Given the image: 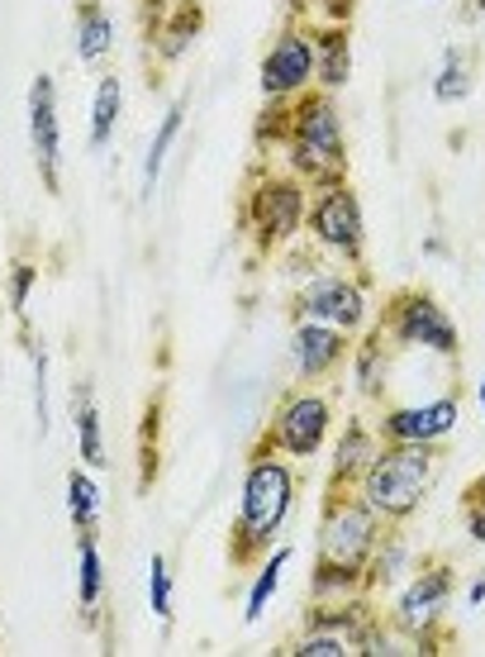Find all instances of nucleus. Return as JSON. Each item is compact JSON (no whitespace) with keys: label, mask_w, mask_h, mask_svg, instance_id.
<instances>
[{"label":"nucleus","mask_w":485,"mask_h":657,"mask_svg":"<svg viewBox=\"0 0 485 657\" xmlns=\"http://www.w3.org/2000/svg\"><path fill=\"white\" fill-rule=\"evenodd\" d=\"M314 82V38L305 34H281L271 52L262 58V91L267 100H291Z\"/></svg>","instance_id":"obj_11"},{"label":"nucleus","mask_w":485,"mask_h":657,"mask_svg":"<svg viewBox=\"0 0 485 657\" xmlns=\"http://www.w3.org/2000/svg\"><path fill=\"white\" fill-rule=\"evenodd\" d=\"M386 329L396 334L400 348H428L442 358H457V324L428 291H404L386 310Z\"/></svg>","instance_id":"obj_5"},{"label":"nucleus","mask_w":485,"mask_h":657,"mask_svg":"<svg viewBox=\"0 0 485 657\" xmlns=\"http://www.w3.org/2000/svg\"><path fill=\"white\" fill-rule=\"evenodd\" d=\"M34 401H38V429H48V358L34 348Z\"/></svg>","instance_id":"obj_32"},{"label":"nucleus","mask_w":485,"mask_h":657,"mask_svg":"<svg viewBox=\"0 0 485 657\" xmlns=\"http://www.w3.org/2000/svg\"><path fill=\"white\" fill-rule=\"evenodd\" d=\"M286 562H291V543L271 548V553H267V562H262L257 582H253V590H247V606H243V620H247V624H257V620H262V610L271 606V596H277V586H281Z\"/></svg>","instance_id":"obj_20"},{"label":"nucleus","mask_w":485,"mask_h":657,"mask_svg":"<svg viewBox=\"0 0 485 657\" xmlns=\"http://www.w3.org/2000/svg\"><path fill=\"white\" fill-rule=\"evenodd\" d=\"M120 96H124L120 76H100L96 100H90V148H105V143H110L114 120H120Z\"/></svg>","instance_id":"obj_21"},{"label":"nucleus","mask_w":485,"mask_h":657,"mask_svg":"<svg viewBox=\"0 0 485 657\" xmlns=\"http://www.w3.org/2000/svg\"><path fill=\"white\" fill-rule=\"evenodd\" d=\"M310 234H314V243L329 248V253L362 262V239H366L362 234V201L348 181L324 187V195L310 210Z\"/></svg>","instance_id":"obj_6"},{"label":"nucleus","mask_w":485,"mask_h":657,"mask_svg":"<svg viewBox=\"0 0 485 657\" xmlns=\"http://www.w3.org/2000/svg\"><path fill=\"white\" fill-rule=\"evenodd\" d=\"M481 405H485V381H481Z\"/></svg>","instance_id":"obj_35"},{"label":"nucleus","mask_w":485,"mask_h":657,"mask_svg":"<svg viewBox=\"0 0 485 657\" xmlns=\"http://www.w3.org/2000/svg\"><path fill=\"white\" fill-rule=\"evenodd\" d=\"M110 48H114V24H110V15H105V5L86 0V5L76 10V58L100 62Z\"/></svg>","instance_id":"obj_18"},{"label":"nucleus","mask_w":485,"mask_h":657,"mask_svg":"<svg viewBox=\"0 0 485 657\" xmlns=\"http://www.w3.org/2000/svg\"><path fill=\"white\" fill-rule=\"evenodd\" d=\"M34 277H38V267H29V262H15V272H10V310H15V314L29 310Z\"/></svg>","instance_id":"obj_30"},{"label":"nucleus","mask_w":485,"mask_h":657,"mask_svg":"<svg viewBox=\"0 0 485 657\" xmlns=\"http://www.w3.org/2000/svg\"><path fill=\"white\" fill-rule=\"evenodd\" d=\"M300 219H305V191H300L295 177H267L253 191V201H247V225H253V239L262 253L291 239Z\"/></svg>","instance_id":"obj_7"},{"label":"nucleus","mask_w":485,"mask_h":657,"mask_svg":"<svg viewBox=\"0 0 485 657\" xmlns=\"http://www.w3.org/2000/svg\"><path fill=\"white\" fill-rule=\"evenodd\" d=\"M68 491H72V524H76V529H96L100 486L90 481V471H72V477H68Z\"/></svg>","instance_id":"obj_26"},{"label":"nucleus","mask_w":485,"mask_h":657,"mask_svg":"<svg viewBox=\"0 0 485 657\" xmlns=\"http://www.w3.org/2000/svg\"><path fill=\"white\" fill-rule=\"evenodd\" d=\"M295 367H300V377H329L338 362H343V353H348V338H343V329H334V324H314V320H300L295 329Z\"/></svg>","instance_id":"obj_14"},{"label":"nucleus","mask_w":485,"mask_h":657,"mask_svg":"<svg viewBox=\"0 0 485 657\" xmlns=\"http://www.w3.org/2000/svg\"><path fill=\"white\" fill-rule=\"evenodd\" d=\"M181 115H186V100H172V110H167V120L157 124L153 148H148V157H143V195H153V191H157V177H162L167 148H172V139L181 134Z\"/></svg>","instance_id":"obj_22"},{"label":"nucleus","mask_w":485,"mask_h":657,"mask_svg":"<svg viewBox=\"0 0 485 657\" xmlns=\"http://www.w3.org/2000/svg\"><path fill=\"white\" fill-rule=\"evenodd\" d=\"M72 419H76V443H82V463L90 471H100L105 467V443H100V410H96V391L86 386H76V396H72Z\"/></svg>","instance_id":"obj_17"},{"label":"nucleus","mask_w":485,"mask_h":657,"mask_svg":"<svg viewBox=\"0 0 485 657\" xmlns=\"http://www.w3.org/2000/svg\"><path fill=\"white\" fill-rule=\"evenodd\" d=\"M381 377H386V344H381V338H366V344L357 348L352 381H357L362 396H381Z\"/></svg>","instance_id":"obj_25"},{"label":"nucleus","mask_w":485,"mask_h":657,"mask_svg":"<svg viewBox=\"0 0 485 657\" xmlns=\"http://www.w3.org/2000/svg\"><path fill=\"white\" fill-rule=\"evenodd\" d=\"M381 543V515L348 491H329L319 524V558H314V596H352L366 582V562Z\"/></svg>","instance_id":"obj_1"},{"label":"nucleus","mask_w":485,"mask_h":657,"mask_svg":"<svg viewBox=\"0 0 485 657\" xmlns=\"http://www.w3.org/2000/svg\"><path fill=\"white\" fill-rule=\"evenodd\" d=\"M329 425H334V405L324 396H291L271 419V433L262 449H281L291 457H314L319 443L329 439Z\"/></svg>","instance_id":"obj_8"},{"label":"nucleus","mask_w":485,"mask_h":657,"mask_svg":"<svg viewBox=\"0 0 485 657\" xmlns=\"http://www.w3.org/2000/svg\"><path fill=\"white\" fill-rule=\"evenodd\" d=\"M466 96H471V62H466L462 48H448V52H442V68L434 76V100L457 105Z\"/></svg>","instance_id":"obj_23"},{"label":"nucleus","mask_w":485,"mask_h":657,"mask_svg":"<svg viewBox=\"0 0 485 657\" xmlns=\"http://www.w3.org/2000/svg\"><path fill=\"white\" fill-rule=\"evenodd\" d=\"M29 143L44 187L58 195V163H62V124H58V86L48 72H38L29 82Z\"/></svg>","instance_id":"obj_10"},{"label":"nucleus","mask_w":485,"mask_h":657,"mask_svg":"<svg viewBox=\"0 0 485 657\" xmlns=\"http://www.w3.org/2000/svg\"><path fill=\"white\" fill-rule=\"evenodd\" d=\"M295 314L300 320H314V324H334L348 334V329H357L366 320V296H362V286H352V282L319 277L300 291Z\"/></svg>","instance_id":"obj_12"},{"label":"nucleus","mask_w":485,"mask_h":657,"mask_svg":"<svg viewBox=\"0 0 485 657\" xmlns=\"http://www.w3.org/2000/svg\"><path fill=\"white\" fill-rule=\"evenodd\" d=\"M376 439H372V429L366 425H348L343 429V443H338V453H334V471H329V491H352L362 477H366V467L376 463Z\"/></svg>","instance_id":"obj_15"},{"label":"nucleus","mask_w":485,"mask_h":657,"mask_svg":"<svg viewBox=\"0 0 485 657\" xmlns=\"http://www.w3.org/2000/svg\"><path fill=\"white\" fill-rule=\"evenodd\" d=\"M457 429V401H428V405H396L381 419V433L390 443H438Z\"/></svg>","instance_id":"obj_13"},{"label":"nucleus","mask_w":485,"mask_h":657,"mask_svg":"<svg viewBox=\"0 0 485 657\" xmlns=\"http://www.w3.org/2000/svg\"><path fill=\"white\" fill-rule=\"evenodd\" d=\"M295 505V471L271 457L267 449H257L253 467L243 477V501H239V519H233V562H253L262 548H271V538L281 534V524L291 519Z\"/></svg>","instance_id":"obj_2"},{"label":"nucleus","mask_w":485,"mask_h":657,"mask_svg":"<svg viewBox=\"0 0 485 657\" xmlns=\"http://www.w3.org/2000/svg\"><path fill=\"white\" fill-rule=\"evenodd\" d=\"M452 586H457V582H452V568H448V562H438V568L419 572L414 582L400 590V600H396V629H400V634L424 638L428 629L442 620V610H448Z\"/></svg>","instance_id":"obj_9"},{"label":"nucleus","mask_w":485,"mask_h":657,"mask_svg":"<svg viewBox=\"0 0 485 657\" xmlns=\"http://www.w3.org/2000/svg\"><path fill=\"white\" fill-rule=\"evenodd\" d=\"M201 29H205V0H181V5H172L162 15V24H157V58L177 62L181 52L201 38Z\"/></svg>","instance_id":"obj_16"},{"label":"nucleus","mask_w":485,"mask_h":657,"mask_svg":"<svg viewBox=\"0 0 485 657\" xmlns=\"http://www.w3.org/2000/svg\"><path fill=\"white\" fill-rule=\"evenodd\" d=\"M314 68H319V82L338 91L348 82V68H352V38L348 29H324L314 38Z\"/></svg>","instance_id":"obj_19"},{"label":"nucleus","mask_w":485,"mask_h":657,"mask_svg":"<svg viewBox=\"0 0 485 657\" xmlns=\"http://www.w3.org/2000/svg\"><path fill=\"white\" fill-rule=\"evenodd\" d=\"M466 529L476 543H485V477H476V486H466Z\"/></svg>","instance_id":"obj_31"},{"label":"nucleus","mask_w":485,"mask_h":657,"mask_svg":"<svg viewBox=\"0 0 485 657\" xmlns=\"http://www.w3.org/2000/svg\"><path fill=\"white\" fill-rule=\"evenodd\" d=\"M466 600H471V606H481V600H485V576H481V582L466 590Z\"/></svg>","instance_id":"obj_33"},{"label":"nucleus","mask_w":485,"mask_h":657,"mask_svg":"<svg viewBox=\"0 0 485 657\" xmlns=\"http://www.w3.org/2000/svg\"><path fill=\"white\" fill-rule=\"evenodd\" d=\"M76 558H82V582H76V596H82V610L86 614H96L100 610V596H105V568H100L96 534L82 529V548H76Z\"/></svg>","instance_id":"obj_24"},{"label":"nucleus","mask_w":485,"mask_h":657,"mask_svg":"<svg viewBox=\"0 0 485 657\" xmlns=\"http://www.w3.org/2000/svg\"><path fill=\"white\" fill-rule=\"evenodd\" d=\"M376 553H381V562H366L372 586H390V576H396L400 562H404V543H376Z\"/></svg>","instance_id":"obj_29"},{"label":"nucleus","mask_w":485,"mask_h":657,"mask_svg":"<svg viewBox=\"0 0 485 657\" xmlns=\"http://www.w3.org/2000/svg\"><path fill=\"white\" fill-rule=\"evenodd\" d=\"M286 153L291 167L314 187H338L348 172V153H343V124L329 96L310 91L291 105V134H286Z\"/></svg>","instance_id":"obj_3"},{"label":"nucleus","mask_w":485,"mask_h":657,"mask_svg":"<svg viewBox=\"0 0 485 657\" xmlns=\"http://www.w3.org/2000/svg\"><path fill=\"white\" fill-rule=\"evenodd\" d=\"M286 653L291 657H352V643L343 634H334V629H305Z\"/></svg>","instance_id":"obj_27"},{"label":"nucleus","mask_w":485,"mask_h":657,"mask_svg":"<svg viewBox=\"0 0 485 657\" xmlns=\"http://www.w3.org/2000/svg\"><path fill=\"white\" fill-rule=\"evenodd\" d=\"M148 606L162 624H172V576H167L162 553H153V562H148Z\"/></svg>","instance_id":"obj_28"},{"label":"nucleus","mask_w":485,"mask_h":657,"mask_svg":"<svg viewBox=\"0 0 485 657\" xmlns=\"http://www.w3.org/2000/svg\"><path fill=\"white\" fill-rule=\"evenodd\" d=\"M471 10H476V15H485V0H471Z\"/></svg>","instance_id":"obj_34"},{"label":"nucleus","mask_w":485,"mask_h":657,"mask_svg":"<svg viewBox=\"0 0 485 657\" xmlns=\"http://www.w3.org/2000/svg\"><path fill=\"white\" fill-rule=\"evenodd\" d=\"M434 481V443H390L362 477V501L381 519H410Z\"/></svg>","instance_id":"obj_4"}]
</instances>
